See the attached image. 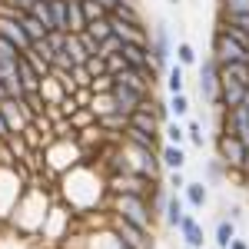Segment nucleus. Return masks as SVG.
Returning <instances> with one entry per match:
<instances>
[{
  "mask_svg": "<svg viewBox=\"0 0 249 249\" xmlns=\"http://www.w3.org/2000/svg\"><path fill=\"white\" fill-rule=\"evenodd\" d=\"M70 80H73L77 87H90V73H87V67H83V63H77V67L70 70Z\"/></svg>",
  "mask_w": 249,
  "mask_h": 249,
  "instance_id": "c03bdc74",
  "label": "nucleus"
},
{
  "mask_svg": "<svg viewBox=\"0 0 249 249\" xmlns=\"http://www.w3.org/2000/svg\"><path fill=\"white\" fill-rule=\"evenodd\" d=\"M206 176H210L213 186H219V183H223V176H230V170H226V166H223V163H219V160L213 156L210 163H206Z\"/></svg>",
  "mask_w": 249,
  "mask_h": 249,
  "instance_id": "e433bc0d",
  "label": "nucleus"
},
{
  "mask_svg": "<svg viewBox=\"0 0 249 249\" xmlns=\"http://www.w3.org/2000/svg\"><path fill=\"white\" fill-rule=\"evenodd\" d=\"M176 232H179L183 246H190V249H206V232H203V223H199L193 213H186V216L179 219Z\"/></svg>",
  "mask_w": 249,
  "mask_h": 249,
  "instance_id": "1a4fd4ad",
  "label": "nucleus"
},
{
  "mask_svg": "<svg viewBox=\"0 0 249 249\" xmlns=\"http://www.w3.org/2000/svg\"><path fill=\"white\" fill-rule=\"evenodd\" d=\"M236 236H239V232H236V223L226 219V216H219V219H216V230H213V246H216V249H226Z\"/></svg>",
  "mask_w": 249,
  "mask_h": 249,
  "instance_id": "dca6fc26",
  "label": "nucleus"
},
{
  "mask_svg": "<svg viewBox=\"0 0 249 249\" xmlns=\"http://www.w3.org/2000/svg\"><path fill=\"white\" fill-rule=\"evenodd\" d=\"M216 23H226V27H236V30L249 34V14H230V10H219Z\"/></svg>",
  "mask_w": 249,
  "mask_h": 249,
  "instance_id": "cd10ccee",
  "label": "nucleus"
},
{
  "mask_svg": "<svg viewBox=\"0 0 249 249\" xmlns=\"http://www.w3.org/2000/svg\"><path fill=\"white\" fill-rule=\"evenodd\" d=\"M219 73H223V77L239 80L243 87H249V63H223V67H219Z\"/></svg>",
  "mask_w": 249,
  "mask_h": 249,
  "instance_id": "7c9ffc66",
  "label": "nucleus"
},
{
  "mask_svg": "<svg viewBox=\"0 0 249 249\" xmlns=\"http://www.w3.org/2000/svg\"><path fill=\"white\" fill-rule=\"evenodd\" d=\"M40 96H43V103H47V107H57L60 100H63V96H67V90H63V87H60V80L53 77V73H50V77H43L40 80Z\"/></svg>",
  "mask_w": 249,
  "mask_h": 249,
  "instance_id": "f3484780",
  "label": "nucleus"
},
{
  "mask_svg": "<svg viewBox=\"0 0 249 249\" xmlns=\"http://www.w3.org/2000/svg\"><path fill=\"white\" fill-rule=\"evenodd\" d=\"M7 136H10L7 133V123H3V116H0V140H7Z\"/></svg>",
  "mask_w": 249,
  "mask_h": 249,
  "instance_id": "864d4df0",
  "label": "nucleus"
},
{
  "mask_svg": "<svg viewBox=\"0 0 249 249\" xmlns=\"http://www.w3.org/2000/svg\"><path fill=\"white\" fill-rule=\"evenodd\" d=\"M107 226L113 230L116 239H123L130 249H156L153 243V232L140 230V226H133V223H126V219H120V216H110L107 213Z\"/></svg>",
  "mask_w": 249,
  "mask_h": 249,
  "instance_id": "20e7f679",
  "label": "nucleus"
},
{
  "mask_svg": "<svg viewBox=\"0 0 249 249\" xmlns=\"http://www.w3.org/2000/svg\"><path fill=\"white\" fill-rule=\"evenodd\" d=\"M77 37H80V43H83V50H87V57H96V53H100V43H96L87 30H83V34H77Z\"/></svg>",
  "mask_w": 249,
  "mask_h": 249,
  "instance_id": "49530a36",
  "label": "nucleus"
},
{
  "mask_svg": "<svg viewBox=\"0 0 249 249\" xmlns=\"http://www.w3.org/2000/svg\"><path fill=\"white\" fill-rule=\"evenodd\" d=\"M0 166H17V160H14V153L7 150V143L0 140Z\"/></svg>",
  "mask_w": 249,
  "mask_h": 249,
  "instance_id": "09e8293b",
  "label": "nucleus"
},
{
  "mask_svg": "<svg viewBox=\"0 0 249 249\" xmlns=\"http://www.w3.org/2000/svg\"><path fill=\"white\" fill-rule=\"evenodd\" d=\"M179 249H190V246H179Z\"/></svg>",
  "mask_w": 249,
  "mask_h": 249,
  "instance_id": "13d9d810",
  "label": "nucleus"
},
{
  "mask_svg": "<svg viewBox=\"0 0 249 249\" xmlns=\"http://www.w3.org/2000/svg\"><path fill=\"white\" fill-rule=\"evenodd\" d=\"M186 179H190V176H186V170H173L170 179H166V190H170V193H183Z\"/></svg>",
  "mask_w": 249,
  "mask_h": 249,
  "instance_id": "ea45409f",
  "label": "nucleus"
},
{
  "mask_svg": "<svg viewBox=\"0 0 249 249\" xmlns=\"http://www.w3.org/2000/svg\"><path fill=\"white\" fill-rule=\"evenodd\" d=\"M53 140H77V130H73V123L67 116L53 120Z\"/></svg>",
  "mask_w": 249,
  "mask_h": 249,
  "instance_id": "72a5a7b5",
  "label": "nucleus"
},
{
  "mask_svg": "<svg viewBox=\"0 0 249 249\" xmlns=\"http://www.w3.org/2000/svg\"><path fill=\"white\" fill-rule=\"evenodd\" d=\"M166 93H186V67H179V63L166 67Z\"/></svg>",
  "mask_w": 249,
  "mask_h": 249,
  "instance_id": "a211bd4d",
  "label": "nucleus"
},
{
  "mask_svg": "<svg viewBox=\"0 0 249 249\" xmlns=\"http://www.w3.org/2000/svg\"><path fill=\"white\" fill-rule=\"evenodd\" d=\"M166 3H173V7H179V3H183V0H166Z\"/></svg>",
  "mask_w": 249,
  "mask_h": 249,
  "instance_id": "6e6d98bb",
  "label": "nucleus"
},
{
  "mask_svg": "<svg viewBox=\"0 0 249 249\" xmlns=\"http://www.w3.org/2000/svg\"><path fill=\"white\" fill-rule=\"evenodd\" d=\"M239 107H246V110H249V87H246V93H243V103H239Z\"/></svg>",
  "mask_w": 249,
  "mask_h": 249,
  "instance_id": "5fc2aeb1",
  "label": "nucleus"
},
{
  "mask_svg": "<svg viewBox=\"0 0 249 249\" xmlns=\"http://www.w3.org/2000/svg\"><path fill=\"white\" fill-rule=\"evenodd\" d=\"M17 80H20V87H23V93H27V90H37V87H40L37 70L27 63V57H23V53L17 57Z\"/></svg>",
  "mask_w": 249,
  "mask_h": 249,
  "instance_id": "6ab92c4d",
  "label": "nucleus"
},
{
  "mask_svg": "<svg viewBox=\"0 0 249 249\" xmlns=\"http://www.w3.org/2000/svg\"><path fill=\"white\" fill-rule=\"evenodd\" d=\"M90 113L100 120V116H107V113H120L116 110V103H113V93H93V100H90V107H87Z\"/></svg>",
  "mask_w": 249,
  "mask_h": 249,
  "instance_id": "aec40b11",
  "label": "nucleus"
},
{
  "mask_svg": "<svg viewBox=\"0 0 249 249\" xmlns=\"http://www.w3.org/2000/svg\"><path fill=\"white\" fill-rule=\"evenodd\" d=\"M67 120L73 123V130H83V126H90V123H96V116L90 113L87 107H77V110H73V113L67 116Z\"/></svg>",
  "mask_w": 249,
  "mask_h": 249,
  "instance_id": "f704fd0d",
  "label": "nucleus"
},
{
  "mask_svg": "<svg viewBox=\"0 0 249 249\" xmlns=\"http://www.w3.org/2000/svg\"><path fill=\"white\" fill-rule=\"evenodd\" d=\"M60 53H67L73 67H77V63H87V50H83V43H80L77 34H67V40H63V50H60Z\"/></svg>",
  "mask_w": 249,
  "mask_h": 249,
  "instance_id": "4be33fe9",
  "label": "nucleus"
},
{
  "mask_svg": "<svg viewBox=\"0 0 249 249\" xmlns=\"http://www.w3.org/2000/svg\"><path fill=\"white\" fill-rule=\"evenodd\" d=\"M20 57V50L14 47V43H7V40L0 37V60H17Z\"/></svg>",
  "mask_w": 249,
  "mask_h": 249,
  "instance_id": "de8ad7c7",
  "label": "nucleus"
},
{
  "mask_svg": "<svg viewBox=\"0 0 249 249\" xmlns=\"http://www.w3.org/2000/svg\"><path fill=\"white\" fill-rule=\"evenodd\" d=\"M87 34L100 43V40H107L110 34H113V27H110V17H100V20H93V23H87Z\"/></svg>",
  "mask_w": 249,
  "mask_h": 249,
  "instance_id": "2f4dec72",
  "label": "nucleus"
},
{
  "mask_svg": "<svg viewBox=\"0 0 249 249\" xmlns=\"http://www.w3.org/2000/svg\"><path fill=\"white\" fill-rule=\"evenodd\" d=\"M80 10H83V20H87V23H93V20L107 17V10H103L96 0H80Z\"/></svg>",
  "mask_w": 249,
  "mask_h": 249,
  "instance_id": "c9c22d12",
  "label": "nucleus"
},
{
  "mask_svg": "<svg viewBox=\"0 0 249 249\" xmlns=\"http://www.w3.org/2000/svg\"><path fill=\"white\" fill-rule=\"evenodd\" d=\"M183 216H186V203H183V193H170V196H166V206H163V216H160V219H163V223H166L170 230H176Z\"/></svg>",
  "mask_w": 249,
  "mask_h": 249,
  "instance_id": "4468645a",
  "label": "nucleus"
},
{
  "mask_svg": "<svg viewBox=\"0 0 249 249\" xmlns=\"http://www.w3.org/2000/svg\"><path fill=\"white\" fill-rule=\"evenodd\" d=\"M170 57H173V40H170V23L160 20L150 34V60H153L156 73H166L170 67Z\"/></svg>",
  "mask_w": 249,
  "mask_h": 249,
  "instance_id": "39448f33",
  "label": "nucleus"
},
{
  "mask_svg": "<svg viewBox=\"0 0 249 249\" xmlns=\"http://www.w3.org/2000/svg\"><path fill=\"white\" fill-rule=\"evenodd\" d=\"M183 126H186V140H190L193 146H196V150H206V133H203V123H199V120H186Z\"/></svg>",
  "mask_w": 249,
  "mask_h": 249,
  "instance_id": "c85d7f7f",
  "label": "nucleus"
},
{
  "mask_svg": "<svg viewBox=\"0 0 249 249\" xmlns=\"http://www.w3.org/2000/svg\"><path fill=\"white\" fill-rule=\"evenodd\" d=\"M210 249H216V246H210Z\"/></svg>",
  "mask_w": 249,
  "mask_h": 249,
  "instance_id": "bf43d9fd",
  "label": "nucleus"
},
{
  "mask_svg": "<svg viewBox=\"0 0 249 249\" xmlns=\"http://www.w3.org/2000/svg\"><path fill=\"white\" fill-rule=\"evenodd\" d=\"M83 67H87L90 80L100 77V73H107V60H103V57H87V63H83Z\"/></svg>",
  "mask_w": 249,
  "mask_h": 249,
  "instance_id": "a19ab883",
  "label": "nucleus"
},
{
  "mask_svg": "<svg viewBox=\"0 0 249 249\" xmlns=\"http://www.w3.org/2000/svg\"><path fill=\"white\" fill-rule=\"evenodd\" d=\"M226 249H249V243H246V239H239V236H236V239H232V243H230Z\"/></svg>",
  "mask_w": 249,
  "mask_h": 249,
  "instance_id": "603ef678",
  "label": "nucleus"
},
{
  "mask_svg": "<svg viewBox=\"0 0 249 249\" xmlns=\"http://www.w3.org/2000/svg\"><path fill=\"white\" fill-rule=\"evenodd\" d=\"M50 3V20H53V30L67 34V0H47Z\"/></svg>",
  "mask_w": 249,
  "mask_h": 249,
  "instance_id": "c756f323",
  "label": "nucleus"
},
{
  "mask_svg": "<svg viewBox=\"0 0 249 249\" xmlns=\"http://www.w3.org/2000/svg\"><path fill=\"white\" fill-rule=\"evenodd\" d=\"M103 213L120 216V219H126V223H133V226H140V230H146V232H153V226H156L150 199L146 196H136V193H107Z\"/></svg>",
  "mask_w": 249,
  "mask_h": 249,
  "instance_id": "f257e3e1",
  "label": "nucleus"
},
{
  "mask_svg": "<svg viewBox=\"0 0 249 249\" xmlns=\"http://www.w3.org/2000/svg\"><path fill=\"white\" fill-rule=\"evenodd\" d=\"M219 10H230V14H249V0H219Z\"/></svg>",
  "mask_w": 249,
  "mask_h": 249,
  "instance_id": "79ce46f5",
  "label": "nucleus"
},
{
  "mask_svg": "<svg viewBox=\"0 0 249 249\" xmlns=\"http://www.w3.org/2000/svg\"><path fill=\"white\" fill-rule=\"evenodd\" d=\"M213 146H216V160H219L226 170H232V173L239 170L243 153H246V143H243V140H236L232 133H216Z\"/></svg>",
  "mask_w": 249,
  "mask_h": 249,
  "instance_id": "0eeeda50",
  "label": "nucleus"
},
{
  "mask_svg": "<svg viewBox=\"0 0 249 249\" xmlns=\"http://www.w3.org/2000/svg\"><path fill=\"white\" fill-rule=\"evenodd\" d=\"M3 96H7V90H3V83H0V100H3Z\"/></svg>",
  "mask_w": 249,
  "mask_h": 249,
  "instance_id": "4d7b16f0",
  "label": "nucleus"
},
{
  "mask_svg": "<svg viewBox=\"0 0 249 249\" xmlns=\"http://www.w3.org/2000/svg\"><path fill=\"white\" fill-rule=\"evenodd\" d=\"M40 156H43V173L50 179H57L67 170H73L77 163H83V150L77 146V140H50Z\"/></svg>",
  "mask_w": 249,
  "mask_h": 249,
  "instance_id": "f03ea898",
  "label": "nucleus"
},
{
  "mask_svg": "<svg viewBox=\"0 0 249 249\" xmlns=\"http://www.w3.org/2000/svg\"><path fill=\"white\" fill-rule=\"evenodd\" d=\"M17 23L23 27V34H27V40H30V43H34V40H43V37H47V27H40V23L30 17V14H20Z\"/></svg>",
  "mask_w": 249,
  "mask_h": 249,
  "instance_id": "a878e982",
  "label": "nucleus"
},
{
  "mask_svg": "<svg viewBox=\"0 0 249 249\" xmlns=\"http://www.w3.org/2000/svg\"><path fill=\"white\" fill-rule=\"evenodd\" d=\"M163 140H166L170 146H183V143H186V126H183V120H166V123H163Z\"/></svg>",
  "mask_w": 249,
  "mask_h": 249,
  "instance_id": "412c9836",
  "label": "nucleus"
},
{
  "mask_svg": "<svg viewBox=\"0 0 249 249\" xmlns=\"http://www.w3.org/2000/svg\"><path fill=\"white\" fill-rule=\"evenodd\" d=\"M243 93H246V87H243L239 80L223 77V73H219V96H216V107H219V110H232V107H239V103H243Z\"/></svg>",
  "mask_w": 249,
  "mask_h": 249,
  "instance_id": "9d476101",
  "label": "nucleus"
},
{
  "mask_svg": "<svg viewBox=\"0 0 249 249\" xmlns=\"http://www.w3.org/2000/svg\"><path fill=\"white\" fill-rule=\"evenodd\" d=\"M110 93H113V103H116V110H120L123 116H130L136 107L143 103V93H136V90L123 87V83H116V80H113V90H110Z\"/></svg>",
  "mask_w": 249,
  "mask_h": 249,
  "instance_id": "9b49d317",
  "label": "nucleus"
},
{
  "mask_svg": "<svg viewBox=\"0 0 249 249\" xmlns=\"http://www.w3.org/2000/svg\"><path fill=\"white\" fill-rule=\"evenodd\" d=\"M219 67L223 63H249V47H243L239 40H232L226 30H213V53H210Z\"/></svg>",
  "mask_w": 249,
  "mask_h": 249,
  "instance_id": "7ed1b4c3",
  "label": "nucleus"
},
{
  "mask_svg": "<svg viewBox=\"0 0 249 249\" xmlns=\"http://www.w3.org/2000/svg\"><path fill=\"white\" fill-rule=\"evenodd\" d=\"M123 70H126V60L120 57V53H113V57H107V73H110V77H120Z\"/></svg>",
  "mask_w": 249,
  "mask_h": 249,
  "instance_id": "37998d69",
  "label": "nucleus"
},
{
  "mask_svg": "<svg viewBox=\"0 0 249 249\" xmlns=\"http://www.w3.org/2000/svg\"><path fill=\"white\" fill-rule=\"evenodd\" d=\"M113 90V77L110 73H100V77L90 80V93H110Z\"/></svg>",
  "mask_w": 249,
  "mask_h": 249,
  "instance_id": "58836bf2",
  "label": "nucleus"
},
{
  "mask_svg": "<svg viewBox=\"0 0 249 249\" xmlns=\"http://www.w3.org/2000/svg\"><path fill=\"white\" fill-rule=\"evenodd\" d=\"M30 17L37 20L40 27H47V30H53V20H50V3H43V0H37V3L30 7Z\"/></svg>",
  "mask_w": 249,
  "mask_h": 249,
  "instance_id": "473e14b6",
  "label": "nucleus"
},
{
  "mask_svg": "<svg viewBox=\"0 0 249 249\" xmlns=\"http://www.w3.org/2000/svg\"><path fill=\"white\" fill-rule=\"evenodd\" d=\"M83 30H87V20H83L80 3L67 0V34H83Z\"/></svg>",
  "mask_w": 249,
  "mask_h": 249,
  "instance_id": "5701e85b",
  "label": "nucleus"
},
{
  "mask_svg": "<svg viewBox=\"0 0 249 249\" xmlns=\"http://www.w3.org/2000/svg\"><path fill=\"white\" fill-rule=\"evenodd\" d=\"M3 143H7V150L14 153V160H17V163H23V160L30 156V146H27V140H23L20 133H10L7 140H3Z\"/></svg>",
  "mask_w": 249,
  "mask_h": 249,
  "instance_id": "bb28decb",
  "label": "nucleus"
},
{
  "mask_svg": "<svg viewBox=\"0 0 249 249\" xmlns=\"http://www.w3.org/2000/svg\"><path fill=\"white\" fill-rule=\"evenodd\" d=\"M183 203H186V210H203V206L210 203L206 183H203V179H186V186H183Z\"/></svg>",
  "mask_w": 249,
  "mask_h": 249,
  "instance_id": "ddd939ff",
  "label": "nucleus"
},
{
  "mask_svg": "<svg viewBox=\"0 0 249 249\" xmlns=\"http://www.w3.org/2000/svg\"><path fill=\"white\" fill-rule=\"evenodd\" d=\"M226 219H232V223H243V206H230V210H226Z\"/></svg>",
  "mask_w": 249,
  "mask_h": 249,
  "instance_id": "8fccbe9b",
  "label": "nucleus"
},
{
  "mask_svg": "<svg viewBox=\"0 0 249 249\" xmlns=\"http://www.w3.org/2000/svg\"><path fill=\"white\" fill-rule=\"evenodd\" d=\"M0 37L7 40V43H14L20 53L30 47V40H27V34H23V27L17 23V17H3V14H0Z\"/></svg>",
  "mask_w": 249,
  "mask_h": 249,
  "instance_id": "f8f14e48",
  "label": "nucleus"
},
{
  "mask_svg": "<svg viewBox=\"0 0 249 249\" xmlns=\"http://www.w3.org/2000/svg\"><path fill=\"white\" fill-rule=\"evenodd\" d=\"M160 163H163V170H166V173L186 170V150H183V146H170V143H163V146H160Z\"/></svg>",
  "mask_w": 249,
  "mask_h": 249,
  "instance_id": "2eb2a0df",
  "label": "nucleus"
},
{
  "mask_svg": "<svg viewBox=\"0 0 249 249\" xmlns=\"http://www.w3.org/2000/svg\"><path fill=\"white\" fill-rule=\"evenodd\" d=\"M96 3H100V7H103L107 14H113V10L120 7V3H123V0H96Z\"/></svg>",
  "mask_w": 249,
  "mask_h": 249,
  "instance_id": "3c124183",
  "label": "nucleus"
},
{
  "mask_svg": "<svg viewBox=\"0 0 249 249\" xmlns=\"http://www.w3.org/2000/svg\"><path fill=\"white\" fill-rule=\"evenodd\" d=\"M196 90H199V100H203L206 107H216V96H219V63L213 57H199Z\"/></svg>",
  "mask_w": 249,
  "mask_h": 249,
  "instance_id": "423d86ee",
  "label": "nucleus"
},
{
  "mask_svg": "<svg viewBox=\"0 0 249 249\" xmlns=\"http://www.w3.org/2000/svg\"><path fill=\"white\" fill-rule=\"evenodd\" d=\"M70 100H73L77 107H90V100H93V93H90V87H77V90L70 93Z\"/></svg>",
  "mask_w": 249,
  "mask_h": 249,
  "instance_id": "a18cd8bd",
  "label": "nucleus"
},
{
  "mask_svg": "<svg viewBox=\"0 0 249 249\" xmlns=\"http://www.w3.org/2000/svg\"><path fill=\"white\" fill-rule=\"evenodd\" d=\"M190 96L186 93H173L170 96V103H166V110H170V116L173 120H190Z\"/></svg>",
  "mask_w": 249,
  "mask_h": 249,
  "instance_id": "b1692460",
  "label": "nucleus"
},
{
  "mask_svg": "<svg viewBox=\"0 0 249 249\" xmlns=\"http://www.w3.org/2000/svg\"><path fill=\"white\" fill-rule=\"evenodd\" d=\"M173 53H176V63H179V67H193V63H199V53H196V47H193L190 40H179V43L173 47Z\"/></svg>",
  "mask_w": 249,
  "mask_h": 249,
  "instance_id": "393cba45",
  "label": "nucleus"
},
{
  "mask_svg": "<svg viewBox=\"0 0 249 249\" xmlns=\"http://www.w3.org/2000/svg\"><path fill=\"white\" fill-rule=\"evenodd\" d=\"M0 116H3V123H7V133H20V130L30 123V113L23 110V103H20V100H10V96L0 100Z\"/></svg>",
  "mask_w": 249,
  "mask_h": 249,
  "instance_id": "6e6552de",
  "label": "nucleus"
},
{
  "mask_svg": "<svg viewBox=\"0 0 249 249\" xmlns=\"http://www.w3.org/2000/svg\"><path fill=\"white\" fill-rule=\"evenodd\" d=\"M120 47H123V40L116 37V34H110V37L107 40H100V53H96V57H113V53H120Z\"/></svg>",
  "mask_w": 249,
  "mask_h": 249,
  "instance_id": "4c0bfd02",
  "label": "nucleus"
}]
</instances>
